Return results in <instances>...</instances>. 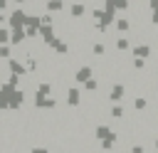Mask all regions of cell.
Masks as SVG:
<instances>
[{"instance_id": "3", "label": "cell", "mask_w": 158, "mask_h": 153, "mask_svg": "<svg viewBox=\"0 0 158 153\" xmlns=\"http://www.w3.org/2000/svg\"><path fill=\"white\" fill-rule=\"evenodd\" d=\"M91 76H94V67H91V64H81V67L74 69V84H79V86H81L86 79H91Z\"/></svg>"}, {"instance_id": "10", "label": "cell", "mask_w": 158, "mask_h": 153, "mask_svg": "<svg viewBox=\"0 0 158 153\" xmlns=\"http://www.w3.org/2000/svg\"><path fill=\"white\" fill-rule=\"evenodd\" d=\"M114 47H116L118 52H131V39H128V37H118V39L114 42Z\"/></svg>"}, {"instance_id": "9", "label": "cell", "mask_w": 158, "mask_h": 153, "mask_svg": "<svg viewBox=\"0 0 158 153\" xmlns=\"http://www.w3.org/2000/svg\"><path fill=\"white\" fill-rule=\"evenodd\" d=\"M131 106H133L136 111H146V109H148V99H146V96H133V99H131Z\"/></svg>"}, {"instance_id": "13", "label": "cell", "mask_w": 158, "mask_h": 153, "mask_svg": "<svg viewBox=\"0 0 158 153\" xmlns=\"http://www.w3.org/2000/svg\"><path fill=\"white\" fill-rule=\"evenodd\" d=\"M0 44H10V27H0Z\"/></svg>"}, {"instance_id": "15", "label": "cell", "mask_w": 158, "mask_h": 153, "mask_svg": "<svg viewBox=\"0 0 158 153\" xmlns=\"http://www.w3.org/2000/svg\"><path fill=\"white\" fill-rule=\"evenodd\" d=\"M156 72H158V62H156Z\"/></svg>"}, {"instance_id": "1", "label": "cell", "mask_w": 158, "mask_h": 153, "mask_svg": "<svg viewBox=\"0 0 158 153\" xmlns=\"http://www.w3.org/2000/svg\"><path fill=\"white\" fill-rule=\"evenodd\" d=\"M25 22H27V12H25V7H15V10H10V15H7V27H10V30L25 27Z\"/></svg>"}, {"instance_id": "11", "label": "cell", "mask_w": 158, "mask_h": 153, "mask_svg": "<svg viewBox=\"0 0 158 153\" xmlns=\"http://www.w3.org/2000/svg\"><path fill=\"white\" fill-rule=\"evenodd\" d=\"M99 86H101V81H99V76H91V79H86V81L81 84V89H84V91H96Z\"/></svg>"}, {"instance_id": "6", "label": "cell", "mask_w": 158, "mask_h": 153, "mask_svg": "<svg viewBox=\"0 0 158 153\" xmlns=\"http://www.w3.org/2000/svg\"><path fill=\"white\" fill-rule=\"evenodd\" d=\"M114 32H118V35H128V32H131V20H128V17H118V20L114 22Z\"/></svg>"}, {"instance_id": "4", "label": "cell", "mask_w": 158, "mask_h": 153, "mask_svg": "<svg viewBox=\"0 0 158 153\" xmlns=\"http://www.w3.org/2000/svg\"><path fill=\"white\" fill-rule=\"evenodd\" d=\"M67 12L74 17V20H81V17H86V12H89V7L84 5V2H69V7H67Z\"/></svg>"}, {"instance_id": "12", "label": "cell", "mask_w": 158, "mask_h": 153, "mask_svg": "<svg viewBox=\"0 0 158 153\" xmlns=\"http://www.w3.org/2000/svg\"><path fill=\"white\" fill-rule=\"evenodd\" d=\"M12 57V44H0V59H10Z\"/></svg>"}, {"instance_id": "8", "label": "cell", "mask_w": 158, "mask_h": 153, "mask_svg": "<svg viewBox=\"0 0 158 153\" xmlns=\"http://www.w3.org/2000/svg\"><path fill=\"white\" fill-rule=\"evenodd\" d=\"M44 10L52 12V15H54V12H62V10H64V0H47V2H44Z\"/></svg>"}, {"instance_id": "7", "label": "cell", "mask_w": 158, "mask_h": 153, "mask_svg": "<svg viewBox=\"0 0 158 153\" xmlns=\"http://www.w3.org/2000/svg\"><path fill=\"white\" fill-rule=\"evenodd\" d=\"M106 52H109V44H106V42H101V39H99V42H94V44H91V57H104Z\"/></svg>"}, {"instance_id": "2", "label": "cell", "mask_w": 158, "mask_h": 153, "mask_svg": "<svg viewBox=\"0 0 158 153\" xmlns=\"http://www.w3.org/2000/svg\"><path fill=\"white\" fill-rule=\"evenodd\" d=\"M126 94H128V91H126V84H121V81H114V84L109 86V94H106V99H109V104H121Z\"/></svg>"}, {"instance_id": "14", "label": "cell", "mask_w": 158, "mask_h": 153, "mask_svg": "<svg viewBox=\"0 0 158 153\" xmlns=\"http://www.w3.org/2000/svg\"><path fill=\"white\" fill-rule=\"evenodd\" d=\"M7 5H10V0H0V12H5V10H7Z\"/></svg>"}, {"instance_id": "5", "label": "cell", "mask_w": 158, "mask_h": 153, "mask_svg": "<svg viewBox=\"0 0 158 153\" xmlns=\"http://www.w3.org/2000/svg\"><path fill=\"white\" fill-rule=\"evenodd\" d=\"M131 54H133V57H141V59H151L153 47L146 44V42H141V44H133V47H131Z\"/></svg>"}]
</instances>
